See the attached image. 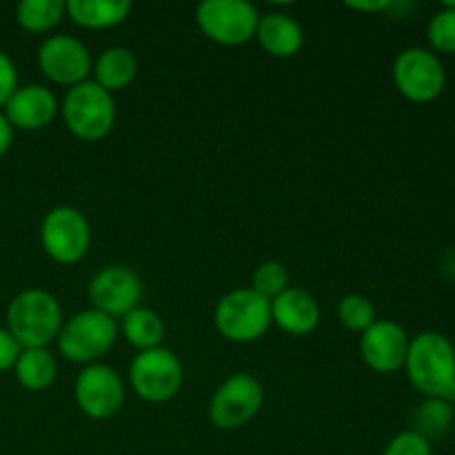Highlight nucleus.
Masks as SVG:
<instances>
[{"label":"nucleus","mask_w":455,"mask_h":455,"mask_svg":"<svg viewBox=\"0 0 455 455\" xmlns=\"http://www.w3.org/2000/svg\"><path fill=\"white\" fill-rule=\"evenodd\" d=\"M58 109L60 105L56 96L44 84H25V87H18L16 93L9 98L7 105L3 107V114L13 129L38 132L56 118Z\"/></svg>","instance_id":"nucleus-15"},{"label":"nucleus","mask_w":455,"mask_h":455,"mask_svg":"<svg viewBox=\"0 0 455 455\" xmlns=\"http://www.w3.org/2000/svg\"><path fill=\"white\" fill-rule=\"evenodd\" d=\"M142 283L133 269L124 265H109L98 271L89 283V300L93 309L123 318L132 309L140 307Z\"/></svg>","instance_id":"nucleus-13"},{"label":"nucleus","mask_w":455,"mask_h":455,"mask_svg":"<svg viewBox=\"0 0 455 455\" xmlns=\"http://www.w3.org/2000/svg\"><path fill=\"white\" fill-rule=\"evenodd\" d=\"M256 40L269 56L291 58L305 44V31L300 22L283 12L262 13L258 20Z\"/></svg>","instance_id":"nucleus-17"},{"label":"nucleus","mask_w":455,"mask_h":455,"mask_svg":"<svg viewBox=\"0 0 455 455\" xmlns=\"http://www.w3.org/2000/svg\"><path fill=\"white\" fill-rule=\"evenodd\" d=\"M38 67L56 84H65V87H76V84L89 80L87 76L92 74L93 60L89 53L87 44L83 40L74 38V36L58 34L49 36L38 49Z\"/></svg>","instance_id":"nucleus-12"},{"label":"nucleus","mask_w":455,"mask_h":455,"mask_svg":"<svg viewBox=\"0 0 455 455\" xmlns=\"http://www.w3.org/2000/svg\"><path fill=\"white\" fill-rule=\"evenodd\" d=\"M338 318H340L342 327L349 331H367L373 323L378 320L376 307L363 293H347L338 305Z\"/></svg>","instance_id":"nucleus-24"},{"label":"nucleus","mask_w":455,"mask_h":455,"mask_svg":"<svg viewBox=\"0 0 455 455\" xmlns=\"http://www.w3.org/2000/svg\"><path fill=\"white\" fill-rule=\"evenodd\" d=\"M349 9H358V12H387V9L394 7V3L389 0H380V3H347Z\"/></svg>","instance_id":"nucleus-31"},{"label":"nucleus","mask_w":455,"mask_h":455,"mask_svg":"<svg viewBox=\"0 0 455 455\" xmlns=\"http://www.w3.org/2000/svg\"><path fill=\"white\" fill-rule=\"evenodd\" d=\"M260 12L249 0H204L196 9V22L209 40L238 47L256 38Z\"/></svg>","instance_id":"nucleus-8"},{"label":"nucleus","mask_w":455,"mask_h":455,"mask_svg":"<svg viewBox=\"0 0 455 455\" xmlns=\"http://www.w3.org/2000/svg\"><path fill=\"white\" fill-rule=\"evenodd\" d=\"M67 16L84 29H111L132 13L129 0H67Z\"/></svg>","instance_id":"nucleus-18"},{"label":"nucleus","mask_w":455,"mask_h":455,"mask_svg":"<svg viewBox=\"0 0 455 455\" xmlns=\"http://www.w3.org/2000/svg\"><path fill=\"white\" fill-rule=\"evenodd\" d=\"M271 323L289 336H309L320 324L318 300L305 289H284L271 300Z\"/></svg>","instance_id":"nucleus-16"},{"label":"nucleus","mask_w":455,"mask_h":455,"mask_svg":"<svg viewBox=\"0 0 455 455\" xmlns=\"http://www.w3.org/2000/svg\"><path fill=\"white\" fill-rule=\"evenodd\" d=\"M74 398L80 411L92 420H109L123 409L124 385L120 373L105 363L87 364L78 373Z\"/></svg>","instance_id":"nucleus-11"},{"label":"nucleus","mask_w":455,"mask_h":455,"mask_svg":"<svg viewBox=\"0 0 455 455\" xmlns=\"http://www.w3.org/2000/svg\"><path fill=\"white\" fill-rule=\"evenodd\" d=\"M93 83L100 84L109 93L123 92L136 80L138 60L132 49L127 47H109L96 58L93 62Z\"/></svg>","instance_id":"nucleus-19"},{"label":"nucleus","mask_w":455,"mask_h":455,"mask_svg":"<svg viewBox=\"0 0 455 455\" xmlns=\"http://www.w3.org/2000/svg\"><path fill=\"white\" fill-rule=\"evenodd\" d=\"M40 243L53 262L76 265L87 256L92 244V227L83 212L69 204H60L44 213L40 222Z\"/></svg>","instance_id":"nucleus-7"},{"label":"nucleus","mask_w":455,"mask_h":455,"mask_svg":"<svg viewBox=\"0 0 455 455\" xmlns=\"http://www.w3.org/2000/svg\"><path fill=\"white\" fill-rule=\"evenodd\" d=\"M449 274L455 275V251L449 253Z\"/></svg>","instance_id":"nucleus-32"},{"label":"nucleus","mask_w":455,"mask_h":455,"mask_svg":"<svg viewBox=\"0 0 455 455\" xmlns=\"http://www.w3.org/2000/svg\"><path fill=\"white\" fill-rule=\"evenodd\" d=\"M453 418L455 411L451 403L438 398H425L413 411L411 429L431 443L434 438H443L451 429Z\"/></svg>","instance_id":"nucleus-22"},{"label":"nucleus","mask_w":455,"mask_h":455,"mask_svg":"<svg viewBox=\"0 0 455 455\" xmlns=\"http://www.w3.org/2000/svg\"><path fill=\"white\" fill-rule=\"evenodd\" d=\"M118 329V320L92 307L62 323L56 338L58 351L69 363L96 364L116 345Z\"/></svg>","instance_id":"nucleus-4"},{"label":"nucleus","mask_w":455,"mask_h":455,"mask_svg":"<svg viewBox=\"0 0 455 455\" xmlns=\"http://www.w3.org/2000/svg\"><path fill=\"white\" fill-rule=\"evenodd\" d=\"M20 351L22 347L13 340V336L7 331V327H0V373L13 369Z\"/></svg>","instance_id":"nucleus-29"},{"label":"nucleus","mask_w":455,"mask_h":455,"mask_svg":"<svg viewBox=\"0 0 455 455\" xmlns=\"http://www.w3.org/2000/svg\"><path fill=\"white\" fill-rule=\"evenodd\" d=\"M20 87L18 84V69L13 65V60L9 58V53H4L0 49V111L7 105L9 98L16 93V89Z\"/></svg>","instance_id":"nucleus-28"},{"label":"nucleus","mask_w":455,"mask_h":455,"mask_svg":"<svg viewBox=\"0 0 455 455\" xmlns=\"http://www.w3.org/2000/svg\"><path fill=\"white\" fill-rule=\"evenodd\" d=\"M13 376L18 385L27 391H44L56 382L58 364L49 347H34V349H22L13 364Z\"/></svg>","instance_id":"nucleus-20"},{"label":"nucleus","mask_w":455,"mask_h":455,"mask_svg":"<svg viewBox=\"0 0 455 455\" xmlns=\"http://www.w3.org/2000/svg\"><path fill=\"white\" fill-rule=\"evenodd\" d=\"M182 380H185L182 363L167 347L138 351L129 364V385L133 394L145 403H169L178 395Z\"/></svg>","instance_id":"nucleus-6"},{"label":"nucleus","mask_w":455,"mask_h":455,"mask_svg":"<svg viewBox=\"0 0 455 455\" xmlns=\"http://www.w3.org/2000/svg\"><path fill=\"white\" fill-rule=\"evenodd\" d=\"M62 0H22L16 7V20L29 34H44L65 18Z\"/></svg>","instance_id":"nucleus-23"},{"label":"nucleus","mask_w":455,"mask_h":455,"mask_svg":"<svg viewBox=\"0 0 455 455\" xmlns=\"http://www.w3.org/2000/svg\"><path fill=\"white\" fill-rule=\"evenodd\" d=\"M394 84L407 100L425 105L444 92L447 71L431 49L407 47L394 60Z\"/></svg>","instance_id":"nucleus-9"},{"label":"nucleus","mask_w":455,"mask_h":455,"mask_svg":"<svg viewBox=\"0 0 455 455\" xmlns=\"http://www.w3.org/2000/svg\"><path fill=\"white\" fill-rule=\"evenodd\" d=\"M120 329H123L124 340L132 347H136L138 351H149L156 349V347H163L164 323L154 309L136 307V309L123 315Z\"/></svg>","instance_id":"nucleus-21"},{"label":"nucleus","mask_w":455,"mask_h":455,"mask_svg":"<svg viewBox=\"0 0 455 455\" xmlns=\"http://www.w3.org/2000/svg\"><path fill=\"white\" fill-rule=\"evenodd\" d=\"M251 289L260 293V296H265L267 300H274L284 289H289L287 267L278 260L260 262L251 275Z\"/></svg>","instance_id":"nucleus-26"},{"label":"nucleus","mask_w":455,"mask_h":455,"mask_svg":"<svg viewBox=\"0 0 455 455\" xmlns=\"http://www.w3.org/2000/svg\"><path fill=\"white\" fill-rule=\"evenodd\" d=\"M382 455H434V449L429 440L422 438L413 429H407L389 440Z\"/></svg>","instance_id":"nucleus-27"},{"label":"nucleus","mask_w":455,"mask_h":455,"mask_svg":"<svg viewBox=\"0 0 455 455\" xmlns=\"http://www.w3.org/2000/svg\"><path fill=\"white\" fill-rule=\"evenodd\" d=\"M404 371L425 398L455 404V347L444 333L422 331L411 338Z\"/></svg>","instance_id":"nucleus-1"},{"label":"nucleus","mask_w":455,"mask_h":455,"mask_svg":"<svg viewBox=\"0 0 455 455\" xmlns=\"http://www.w3.org/2000/svg\"><path fill=\"white\" fill-rule=\"evenodd\" d=\"M62 120L76 138L84 142H96L109 136L116 124L114 93L102 89L93 80L67 89L60 105Z\"/></svg>","instance_id":"nucleus-3"},{"label":"nucleus","mask_w":455,"mask_h":455,"mask_svg":"<svg viewBox=\"0 0 455 455\" xmlns=\"http://www.w3.org/2000/svg\"><path fill=\"white\" fill-rule=\"evenodd\" d=\"M12 140H13V127L9 124V120L4 118L3 111H0V158L9 151Z\"/></svg>","instance_id":"nucleus-30"},{"label":"nucleus","mask_w":455,"mask_h":455,"mask_svg":"<svg viewBox=\"0 0 455 455\" xmlns=\"http://www.w3.org/2000/svg\"><path fill=\"white\" fill-rule=\"evenodd\" d=\"M427 38L435 56L455 53V3H444L443 9L434 13L427 27Z\"/></svg>","instance_id":"nucleus-25"},{"label":"nucleus","mask_w":455,"mask_h":455,"mask_svg":"<svg viewBox=\"0 0 455 455\" xmlns=\"http://www.w3.org/2000/svg\"><path fill=\"white\" fill-rule=\"evenodd\" d=\"M213 323H216L218 333L229 342H238V345L256 342L274 324L271 323V300L253 291L251 287L234 289L218 300Z\"/></svg>","instance_id":"nucleus-5"},{"label":"nucleus","mask_w":455,"mask_h":455,"mask_svg":"<svg viewBox=\"0 0 455 455\" xmlns=\"http://www.w3.org/2000/svg\"><path fill=\"white\" fill-rule=\"evenodd\" d=\"M4 320H7V331L22 349L49 347L65 323L58 298L44 289H25L13 296Z\"/></svg>","instance_id":"nucleus-2"},{"label":"nucleus","mask_w":455,"mask_h":455,"mask_svg":"<svg viewBox=\"0 0 455 455\" xmlns=\"http://www.w3.org/2000/svg\"><path fill=\"white\" fill-rule=\"evenodd\" d=\"M265 403V389L251 373H234L227 378L209 403V420L222 431H234L251 422Z\"/></svg>","instance_id":"nucleus-10"},{"label":"nucleus","mask_w":455,"mask_h":455,"mask_svg":"<svg viewBox=\"0 0 455 455\" xmlns=\"http://www.w3.org/2000/svg\"><path fill=\"white\" fill-rule=\"evenodd\" d=\"M409 345L411 338L407 329L394 320H376L367 331L360 333V355L376 373H395L404 369Z\"/></svg>","instance_id":"nucleus-14"}]
</instances>
